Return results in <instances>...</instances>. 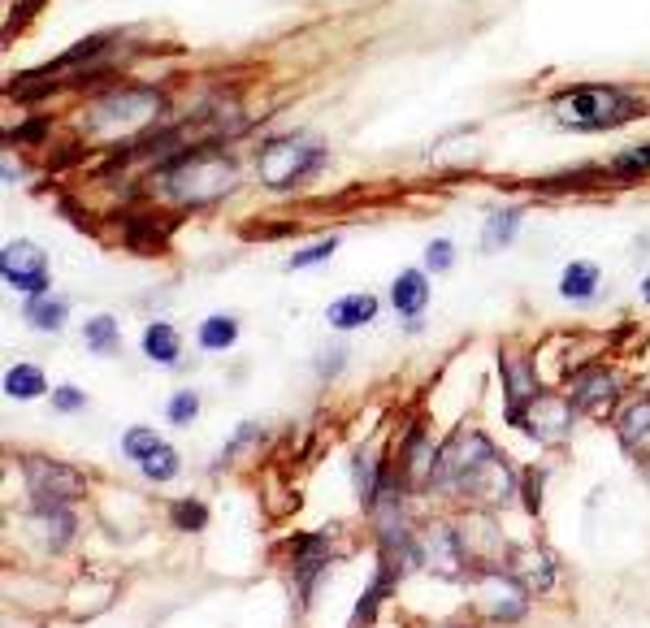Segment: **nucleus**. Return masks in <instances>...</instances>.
<instances>
[{
    "label": "nucleus",
    "instance_id": "nucleus-1",
    "mask_svg": "<svg viewBox=\"0 0 650 628\" xmlns=\"http://www.w3.org/2000/svg\"><path fill=\"white\" fill-rule=\"evenodd\" d=\"M642 113V100L620 87H572L555 100V122L568 130H616Z\"/></svg>",
    "mask_w": 650,
    "mask_h": 628
},
{
    "label": "nucleus",
    "instance_id": "nucleus-2",
    "mask_svg": "<svg viewBox=\"0 0 650 628\" xmlns=\"http://www.w3.org/2000/svg\"><path fill=\"white\" fill-rule=\"evenodd\" d=\"M234 182H239V169H234L230 156H217V152H195L169 169V191L191 208L217 204L221 195L234 191Z\"/></svg>",
    "mask_w": 650,
    "mask_h": 628
},
{
    "label": "nucleus",
    "instance_id": "nucleus-3",
    "mask_svg": "<svg viewBox=\"0 0 650 628\" xmlns=\"http://www.w3.org/2000/svg\"><path fill=\"white\" fill-rule=\"evenodd\" d=\"M321 143H312L304 135H273L260 143L256 152V169H260V182H269V187H295V182H304L312 169L321 165Z\"/></svg>",
    "mask_w": 650,
    "mask_h": 628
},
{
    "label": "nucleus",
    "instance_id": "nucleus-4",
    "mask_svg": "<svg viewBox=\"0 0 650 628\" xmlns=\"http://www.w3.org/2000/svg\"><path fill=\"white\" fill-rule=\"evenodd\" d=\"M0 273H5V286H13V291H22V295L48 291V256L26 239H13L5 252H0Z\"/></svg>",
    "mask_w": 650,
    "mask_h": 628
},
{
    "label": "nucleus",
    "instance_id": "nucleus-5",
    "mask_svg": "<svg viewBox=\"0 0 650 628\" xmlns=\"http://www.w3.org/2000/svg\"><path fill=\"white\" fill-rule=\"evenodd\" d=\"M26 481H31L35 503H70L87 490L83 473H74L70 464L57 460H26Z\"/></svg>",
    "mask_w": 650,
    "mask_h": 628
},
{
    "label": "nucleus",
    "instance_id": "nucleus-6",
    "mask_svg": "<svg viewBox=\"0 0 650 628\" xmlns=\"http://www.w3.org/2000/svg\"><path fill=\"white\" fill-rule=\"evenodd\" d=\"M481 598H486V616L499 624H516V620H525V611H529V585H520V581L490 577Z\"/></svg>",
    "mask_w": 650,
    "mask_h": 628
},
{
    "label": "nucleus",
    "instance_id": "nucleus-7",
    "mask_svg": "<svg viewBox=\"0 0 650 628\" xmlns=\"http://www.w3.org/2000/svg\"><path fill=\"white\" fill-rule=\"evenodd\" d=\"M334 551L325 546V533H312V538L295 542V590H299V603H308L312 585H317V577L325 568H330Z\"/></svg>",
    "mask_w": 650,
    "mask_h": 628
},
{
    "label": "nucleus",
    "instance_id": "nucleus-8",
    "mask_svg": "<svg viewBox=\"0 0 650 628\" xmlns=\"http://www.w3.org/2000/svg\"><path fill=\"white\" fill-rule=\"evenodd\" d=\"M529 412H533V421H520V425H525L538 442H555L572 429V412L577 408H572V403H559V399H546V395H533Z\"/></svg>",
    "mask_w": 650,
    "mask_h": 628
},
{
    "label": "nucleus",
    "instance_id": "nucleus-9",
    "mask_svg": "<svg viewBox=\"0 0 650 628\" xmlns=\"http://www.w3.org/2000/svg\"><path fill=\"white\" fill-rule=\"evenodd\" d=\"M620 395V382L611 377L607 369H590L577 377V386H572V408L577 412H607L611 403Z\"/></svg>",
    "mask_w": 650,
    "mask_h": 628
},
{
    "label": "nucleus",
    "instance_id": "nucleus-10",
    "mask_svg": "<svg viewBox=\"0 0 650 628\" xmlns=\"http://www.w3.org/2000/svg\"><path fill=\"white\" fill-rule=\"evenodd\" d=\"M390 304H395L399 317H421L429 304V278L421 269H403L395 282H390Z\"/></svg>",
    "mask_w": 650,
    "mask_h": 628
},
{
    "label": "nucleus",
    "instance_id": "nucleus-11",
    "mask_svg": "<svg viewBox=\"0 0 650 628\" xmlns=\"http://www.w3.org/2000/svg\"><path fill=\"white\" fill-rule=\"evenodd\" d=\"M31 529L39 533V538H44L48 551H61V546L74 538V516L61 512V503H35Z\"/></svg>",
    "mask_w": 650,
    "mask_h": 628
},
{
    "label": "nucleus",
    "instance_id": "nucleus-12",
    "mask_svg": "<svg viewBox=\"0 0 650 628\" xmlns=\"http://www.w3.org/2000/svg\"><path fill=\"white\" fill-rule=\"evenodd\" d=\"M373 317H377V295H343L325 308V321H330L334 330H360V325H369Z\"/></svg>",
    "mask_w": 650,
    "mask_h": 628
},
{
    "label": "nucleus",
    "instance_id": "nucleus-13",
    "mask_svg": "<svg viewBox=\"0 0 650 628\" xmlns=\"http://www.w3.org/2000/svg\"><path fill=\"white\" fill-rule=\"evenodd\" d=\"M598 265L594 260H572V265L559 273V295L572 299V304H590V299L598 295Z\"/></svg>",
    "mask_w": 650,
    "mask_h": 628
},
{
    "label": "nucleus",
    "instance_id": "nucleus-14",
    "mask_svg": "<svg viewBox=\"0 0 650 628\" xmlns=\"http://www.w3.org/2000/svg\"><path fill=\"white\" fill-rule=\"evenodd\" d=\"M382 460H377V451H356L351 455V486H356V499L369 503L377 499V490H382Z\"/></svg>",
    "mask_w": 650,
    "mask_h": 628
},
{
    "label": "nucleus",
    "instance_id": "nucleus-15",
    "mask_svg": "<svg viewBox=\"0 0 650 628\" xmlns=\"http://www.w3.org/2000/svg\"><path fill=\"white\" fill-rule=\"evenodd\" d=\"M65 312H70V304H65L61 295H31L26 299V325H31V330H44V334H52V330H61L65 325Z\"/></svg>",
    "mask_w": 650,
    "mask_h": 628
},
{
    "label": "nucleus",
    "instance_id": "nucleus-16",
    "mask_svg": "<svg viewBox=\"0 0 650 628\" xmlns=\"http://www.w3.org/2000/svg\"><path fill=\"white\" fill-rule=\"evenodd\" d=\"M143 356L156 360V364H178L182 343H178V330H174V325L152 321L148 330H143Z\"/></svg>",
    "mask_w": 650,
    "mask_h": 628
},
{
    "label": "nucleus",
    "instance_id": "nucleus-17",
    "mask_svg": "<svg viewBox=\"0 0 650 628\" xmlns=\"http://www.w3.org/2000/svg\"><path fill=\"white\" fill-rule=\"evenodd\" d=\"M44 390H48V382H44V369H39V364H13L5 373V395L9 399H39Z\"/></svg>",
    "mask_w": 650,
    "mask_h": 628
},
{
    "label": "nucleus",
    "instance_id": "nucleus-18",
    "mask_svg": "<svg viewBox=\"0 0 650 628\" xmlns=\"http://www.w3.org/2000/svg\"><path fill=\"white\" fill-rule=\"evenodd\" d=\"M520 208H499V213L486 217V230H481V247L486 252H499V247H507L516 239V226H520Z\"/></svg>",
    "mask_w": 650,
    "mask_h": 628
},
{
    "label": "nucleus",
    "instance_id": "nucleus-19",
    "mask_svg": "<svg viewBox=\"0 0 650 628\" xmlns=\"http://www.w3.org/2000/svg\"><path fill=\"white\" fill-rule=\"evenodd\" d=\"M234 338H239V321L226 317V312H213V317L200 321V347L204 351H226V347H234Z\"/></svg>",
    "mask_w": 650,
    "mask_h": 628
},
{
    "label": "nucleus",
    "instance_id": "nucleus-20",
    "mask_svg": "<svg viewBox=\"0 0 650 628\" xmlns=\"http://www.w3.org/2000/svg\"><path fill=\"white\" fill-rule=\"evenodd\" d=\"M83 343H87V351H96V356H113L117 351V321L109 317V312L91 317L83 325Z\"/></svg>",
    "mask_w": 650,
    "mask_h": 628
},
{
    "label": "nucleus",
    "instance_id": "nucleus-21",
    "mask_svg": "<svg viewBox=\"0 0 650 628\" xmlns=\"http://www.w3.org/2000/svg\"><path fill=\"white\" fill-rule=\"evenodd\" d=\"M503 373H507V395H512V408H525V403L538 395L529 364L525 360H503Z\"/></svg>",
    "mask_w": 650,
    "mask_h": 628
},
{
    "label": "nucleus",
    "instance_id": "nucleus-22",
    "mask_svg": "<svg viewBox=\"0 0 650 628\" xmlns=\"http://www.w3.org/2000/svg\"><path fill=\"white\" fill-rule=\"evenodd\" d=\"M616 429H620V438L629 442V447H637V442H646V438H650V399L633 403V408L616 421Z\"/></svg>",
    "mask_w": 650,
    "mask_h": 628
},
{
    "label": "nucleus",
    "instance_id": "nucleus-23",
    "mask_svg": "<svg viewBox=\"0 0 650 628\" xmlns=\"http://www.w3.org/2000/svg\"><path fill=\"white\" fill-rule=\"evenodd\" d=\"M139 473L148 477V481H156V486H161V481H174V477H178V451L161 442V447H156L148 460L139 464Z\"/></svg>",
    "mask_w": 650,
    "mask_h": 628
},
{
    "label": "nucleus",
    "instance_id": "nucleus-24",
    "mask_svg": "<svg viewBox=\"0 0 650 628\" xmlns=\"http://www.w3.org/2000/svg\"><path fill=\"white\" fill-rule=\"evenodd\" d=\"M161 447V438H156V429H143V425H135V429H126L122 434V455L126 460H135V464H143L148 455Z\"/></svg>",
    "mask_w": 650,
    "mask_h": 628
},
{
    "label": "nucleus",
    "instance_id": "nucleus-25",
    "mask_svg": "<svg viewBox=\"0 0 650 628\" xmlns=\"http://www.w3.org/2000/svg\"><path fill=\"white\" fill-rule=\"evenodd\" d=\"M611 174H620V178L650 174V143H642V148H629V152H620L616 161H611Z\"/></svg>",
    "mask_w": 650,
    "mask_h": 628
},
{
    "label": "nucleus",
    "instance_id": "nucleus-26",
    "mask_svg": "<svg viewBox=\"0 0 650 628\" xmlns=\"http://www.w3.org/2000/svg\"><path fill=\"white\" fill-rule=\"evenodd\" d=\"M195 412H200V395H195V390H178V395L165 403L169 425H191V421H195Z\"/></svg>",
    "mask_w": 650,
    "mask_h": 628
},
{
    "label": "nucleus",
    "instance_id": "nucleus-27",
    "mask_svg": "<svg viewBox=\"0 0 650 628\" xmlns=\"http://www.w3.org/2000/svg\"><path fill=\"white\" fill-rule=\"evenodd\" d=\"M174 529H182V533H200L204 525H208V507L204 503H174Z\"/></svg>",
    "mask_w": 650,
    "mask_h": 628
},
{
    "label": "nucleus",
    "instance_id": "nucleus-28",
    "mask_svg": "<svg viewBox=\"0 0 650 628\" xmlns=\"http://www.w3.org/2000/svg\"><path fill=\"white\" fill-rule=\"evenodd\" d=\"M338 252V239H317L312 247H304V252H295L291 260H286V269H308V265H321V260H330Z\"/></svg>",
    "mask_w": 650,
    "mask_h": 628
},
{
    "label": "nucleus",
    "instance_id": "nucleus-29",
    "mask_svg": "<svg viewBox=\"0 0 650 628\" xmlns=\"http://www.w3.org/2000/svg\"><path fill=\"white\" fill-rule=\"evenodd\" d=\"M455 265V243L451 239H434L425 247V269L429 273H447Z\"/></svg>",
    "mask_w": 650,
    "mask_h": 628
},
{
    "label": "nucleus",
    "instance_id": "nucleus-30",
    "mask_svg": "<svg viewBox=\"0 0 650 628\" xmlns=\"http://www.w3.org/2000/svg\"><path fill=\"white\" fill-rule=\"evenodd\" d=\"M52 408H57L61 416H74V412L87 408V395L83 390H74V386H57L52 390Z\"/></svg>",
    "mask_w": 650,
    "mask_h": 628
},
{
    "label": "nucleus",
    "instance_id": "nucleus-31",
    "mask_svg": "<svg viewBox=\"0 0 650 628\" xmlns=\"http://www.w3.org/2000/svg\"><path fill=\"white\" fill-rule=\"evenodd\" d=\"M520 486H525V507H529V512H538V507H542V477L525 473V477H520Z\"/></svg>",
    "mask_w": 650,
    "mask_h": 628
},
{
    "label": "nucleus",
    "instance_id": "nucleus-32",
    "mask_svg": "<svg viewBox=\"0 0 650 628\" xmlns=\"http://www.w3.org/2000/svg\"><path fill=\"white\" fill-rule=\"evenodd\" d=\"M642 299H646V304H650V278L642 282Z\"/></svg>",
    "mask_w": 650,
    "mask_h": 628
}]
</instances>
